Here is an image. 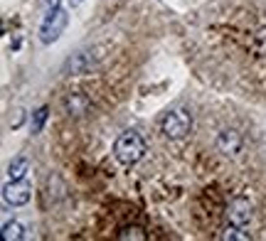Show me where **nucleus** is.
<instances>
[{"label":"nucleus","mask_w":266,"mask_h":241,"mask_svg":"<svg viewBox=\"0 0 266 241\" xmlns=\"http://www.w3.org/2000/svg\"><path fill=\"white\" fill-rule=\"evenodd\" d=\"M143 155H145V140L136 131H124L113 143V157L121 165H136Z\"/></svg>","instance_id":"obj_1"},{"label":"nucleus","mask_w":266,"mask_h":241,"mask_svg":"<svg viewBox=\"0 0 266 241\" xmlns=\"http://www.w3.org/2000/svg\"><path fill=\"white\" fill-rule=\"evenodd\" d=\"M160 131L170 140L185 138L190 131H193V113H190L187 108H173V111H168L163 116V120H160Z\"/></svg>","instance_id":"obj_2"},{"label":"nucleus","mask_w":266,"mask_h":241,"mask_svg":"<svg viewBox=\"0 0 266 241\" xmlns=\"http://www.w3.org/2000/svg\"><path fill=\"white\" fill-rule=\"evenodd\" d=\"M67 22H69V15L62 8H57L50 15H45L42 17V25H40V39H42V45L57 42V39L62 37V32L67 30Z\"/></svg>","instance_id":"obj_3"},{"label":"nucleus","mask_w":266,"mask_h":241,"mask_svg":"<svg viewBox=\"0 0 266 241\" xmlns=\"http://www.w3.org/2000/svg\"><path fill=\"white\" fill-rule=\"evenodd\" d=\"M224 214H227V222H230V224L247 229L251 224V219H254V207H251V202L247 197H234L232 202L227 205Z\"/></svg>","instance_id":"obj_4"},{"label":"nucleus","mask_w":266,"mask_h":241,"mask_svg":"<svg viewBox=\"0 0 266 241\" xmlns=\"http://www.w3.org/2000/svg\"><path fill=\"white\" fill-rule=\"evenodd\" d=\"M214 143H217V150L222 155H227V157H237L242 153V148H244V138H242V133L237 128H222L217 133Z\"/></svg>","instance_id":"obj_5"},{"label":"nucleus","mask_w":266,"mask_h":241,"mask_svg":"<svg viewBox=\"0 0 266 241\" xmlns=\"http://www.w3.org/2000/svg\"><path fill=\"white\" fill-rule=\"evenodd\" d=\"M32 197V187L27 180H10L5 187H3V199L10 205V207H22L30 202Z\"/></svg>","instance_id":"obj_6"},{"label":"nucleus","mask_w":266,"mask_h":241,"mask_svg":"<svg viewBox=\"0 0 266 241\" xmlns=\"http://www.w3.org/2000/svg\"><path fill=\"white\" fill-rule=\"evenodd\" d=\"M91 67H94V62H91L89 52H79V54H74L71 59H67L64 71L67 74H87Z\"/></svg>","instance_id":"obj_7"},{"label":"nucleus","mask_w":266,"mask_h":241,"mask_svg":"<svg viewBox=\"0 0 266 241\" xmlns=\"http://www.w3.org/2000/svg\"><path fill=\"white\" fill-rule=\"evenodd\" d=\"M89 99L84 96V94H69L67 99H64V111L69 113V116H84L87 111H89Z\"/></svg>","instance_id":"obj_8"},{"label":"nucleus","mask_w":266,"mask_h":241,"mask_svg":"<svg viewBox=\"0 0 266 241\" xmlns=\"http://www.w3.org/2000/svg\"><path fill=\"white\" fill-rule=\"evenodd\" d=\"M27 172H30V160L27 157H15L8 165V177L10 180H25Z\"/></svg>","instance_id":"obj_9"},{"label":"nucleus","mask_w":266,"mask_h":241,"mask_svg":"<svg viewBox=\"0 0 266 241\" xmlns=\"http://www.w3.org/2000/svg\"><path fill=\"white\" fill-rule=\"evenodd\" d=\"M3 239L5 241H20V239H25V226L20 222H5L3 224Z\"/></svg>","instance_id":"obj_10"},{"label":"nucleus","mask_w":266,"mask_h":241,"mask_svg":"<svg viewBox=\"0 0 266 241\" xmlns=\"http://www.w3.org/2000/svg\"><path fill=\"white\" fill-rule=\"evenodd\" d=\"M47 113H50L47 106H40V108L32 113V133H40V131H42L45 120H47Z\"/></svg>","instance_id":"obj_11"},{"label":"nucleus","mask_w":266,"mask_h":241,"mask_svg":"<svg viewBox=\"0 0 266 241\" xmlns=\"http://www.w3.org/2000/svg\"><path fill=\"white\" fill-rule=\"evenodd\" d=\"M222 239H224V241H247V239H249V234H244V231H242V226L230 224V226L224 229Z\"/></svg>","instance_id":"obj_12"},{"label":"nucleus","mask_w":266,"mask_h":241,"mask_svg":"<svg viewBox=\"0 0 266 241\" xmlns=\"http://www.w3.org/2000/svg\"><path fill=\"white\" fill-rule=\"evenodd\" d=\"M116 239H121V241H126V239L143 241V239H145V234H143V229H141V226H126V229H121V231L116 234Z\"/></svg>","instance_id":"obj_13"},{"label":"nucleus","mask_w":266,"mask_h":241,"mask_svg":"<svg viewBox=\"0 0 266 241\" xmlns=\"http://www.w3.org/2000/svg\"><path fill=\"white\" fill-rule=\"evenodd\" d=\"M40 8H42V13H45V15H50L52 10H57V8H59V0H40Z\"/></svg>","instance_id":"obj_14"},{"label":"nucleus","mask_w":266,"mask_h":241,"mask_svg":"<svg viewBox=\"0 0 266 241\" xmlns=\"http://www.w3.org/2000/svg\"><path fill=\"white\" fill-rule=\"evenodd\" d=\"M22 118H25L22 108H15V116L10 118V126H13V128H20V126H22Z\"/></svg>","instance_id":"obj_15"},{"label":"nucleus","mask_w":266,"mask_h":241,"mask_svg":"<svg viewBox=\"0 0 266 241\" xmlns=\"http://www.w3.org/2000/svg\"><path fill=\"white\" fill-rule=\"evenodd\" d=\"M77 3H79V0H77Z\"/></svg>","instance_id":"obj_16"}]
</instances>
